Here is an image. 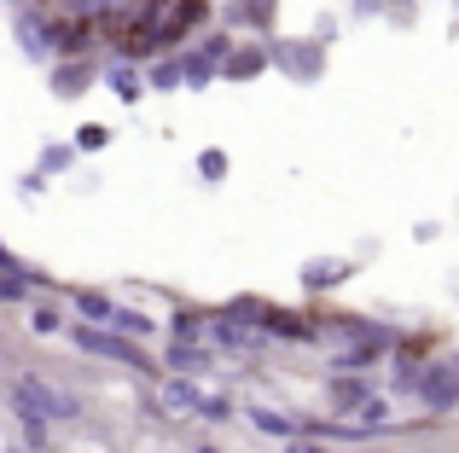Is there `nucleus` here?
Listing matches in <instances>:
<instances>
[{
	"label": "nucleus",
	"mask_w": 459,
	"mask_h": 453,
	"mask_svg": "<svg viewBox=\"0 0 459 453\" xmlns=\"http://www.w3.org/2000/svg\"><path fill=\"white\" fill-rule=\"evenodd\" d=\"M65 308H70L76 320H88V326H111L117 296L100 291V285H65Z\"/></svg>",
	"instance_id": "obj_14"
},
{
	"label": "nucleus",
	"mask_w": 459,
	"mask_h": 453,
	"mask_svg": "<svg viewBox=\"0 0 459 453\" xmlns=\"http://www.w3.org/2000/svg\"><path fill=\"white\" fill-rule=\"evenodd\" d=\"M70 163H76V146H70V140H65V146H41V158H35V175L47 181V175H65Z\"/></svg>",
	"instance_id": "obj_24"
},
{
	"label": "nucleus",
	"mask_w": 459,
	"mask_h": 453,
	"mask_svg": "<svg viewBox=\"0 0 459 453\" xmlns=\"http://www.w3.org/2000/svg\"><path fill=\"white\" fill-rule=\"evenodd\" d=\"M157 366L163 372H175V378H210L215 366H221V355L210 349V343H180V338H163V349H157Z\"/></svg>",
	"instance_id": "obj_6"
},
{
	"label": "nucleus",
	"mask_w": 459,
	"mask_h": 453,
	"mask_svg": "<svg viewBox=\"0 0 459 453\" xmlns=\"http://www.w3.org/2000/svg\"><path fill=\"white\" fill-rule=\"evenodd\" d=\"M111 331H117V338H134V343H157V338H163V320H157L152 308L117 303L111 308Z\"/></svg>",
	"instance_id": "obj_16"
},
{
	"label": "nucleus",
	"mask_w": 459,
	"mask_h": 453,
	"mask_svg": "<svg viewBox=\"0 0 459 453\" xmlns=\"http://www.w3.org/2000/svg\"><path fill=\"white\" fill-rule=\"evenodd\" d=\"M204 343H210L215 355H262V349H268V338H262L250 320L227 314V308H210V331H204Z\"/></svg>",
	"instance_id": "obj_4"
},
{
	"label": "nucleus",
	"mask_w": 459,
	"mask_h": 453,
	"mask_svg": "<svg viewBox=\"0 0 459 453\" xmlns=\"http://www.w3.org/2000/svg\"><path fill=\"white\" fill-rule=\"evenodd\" d=\"M186 81H180V58L175 53H163V58H152L146 64V93H180Z\"/></svg>",
	"instance_id": "obj_21"
},
{
	"label": "nucleus",
	"mask_w": 459,
	"mask_h": 453,
	"mask_svg": "<svg viewBox=\"0 0 459 453\" xmlns=\"http://www.w3.org/2000/svg\"><path fill=\"white\" fill-rule=\"evenodd\" d=\"M35 296H41V291H35L30 268H23V273H0V303H6V308H30Z\"/></svg>",
	"instance_id": "obj_22"
},
{
	"label": "nucleus",
	"mask_w": 459,
	"mask_h": 453,
	"mask_svg": "<svg viewBox=\"0 0 459 453\" xmlns=\"http://www.w3.org/2000/svg\"><path fill=\"white\" fill-rule=\"evenodd\" d=\"M268 58H273V70H285L291 81H320V70H325V41H291V35H268Z\"/></svg>",
	"instance_id": "obj_3"
},
{
	"label": "nucleus",
	"mask_w": 459,
	"mask_h": 453,
	"mask_svg": "<svg viewBox=\"0 0 459 453\" xmlns=\"http://www.w3.org/2000/svg\"><path fill=\"white\" fill-rule=\"evenodd\" d=\"M152 407H157V419H198V401H204V384L198 378H175V372H163V378H152Z\"/></svg>",
	"instance_id": "obj_5"
},
{
	"label": "nucleus",
	"mask_w": 459,
	"mask_h": 453,
	"mask_svg": "<svg viewBox=\"0 0 459 453\" xmlns=\"http://www.w3.org/2000/svg\"><path fill=\"white\" fill-rule=\"evenodd\" d=\"M280 0H221V23L238 35H273Z\"/></svg>",
	"instance_id": "obj_10"
},
{
	"label": "nucleus",
	"mask_w": 459,
	"mask_h": 453,
	"mask_svg": "<svg viewBox=\"0 0 459 453\" xmlns=\"http://www.w3.org/2000/svg\"><path fill=\"white\" fill-rule=\"evenodd\" d=\"M70 314H65V296H35L30 308H23V331L30 338H65Z\"/></svg>",
	"instance_id": "obj_15"
},
{
	"label": "nucleus",
	"mask_w": 459,
	"mask_h": 453,
	"mask_svg": "<svg viewBox=\"0 0 459 453\" xmlns=\"http://www.w3.org/2000/svg\"><path fill=\"white\" fill-rule=\"evenodd\" d=\"M198 419H204V424H227V419H238V401H233V396H210V389H204Z\"/></svg>",
	"instance_id": "obj_26"
},
{
	"label": "nucleus",
	"mask_w": 459,
	"mask_h": 453,
	"mask_svg": "<svg viewBox=\"0 0 459 453\" xmlns=\"http://www.w3.org/2000/svg\"><path fill=\"white\" fill-rule=\"evenodd\" d=\"M285 453H332V448L314 442V436H297V442H285Z\"/></svg>",
	"instance_id": "obj_27"
},
{
	"label": "nucleus",
	"mask_w": 459,
	"mask_h": 453,
	"mask_svg": "<svg viewBox=\"0 0 459 453\" xmlns=\"http://www.w3.org/2000/svg\"><path fill=\"white\" fill-rule=\"evenodd\" d=\"M6 413L18 424H47V431H58V424L88 419V401H82L70 384L47 378V372H12L6 378Z\"/></svg>",
	"instance_id": "obj_1"
},
{
	"label": "nucleus",
	"mask_w": 459,
	"mask_h": 453,
	"mask_svg": "<svg viewBox=\"0 0 459 453\" xmlns=\"http://www.w3.org/2000/svg\"><path fill=\"white\" fill-rule=\"evenodd\" d=\"M413 396H419V407H430V413H454L459 407V361H430Z\"/></svg>",
	"instance_id": "obj_7"
},
{
	"label": "nucleus",
	"mask_w": 459,
	"mask_h": 453,
	"mask_svg": "<svg viewBox=\"0 0 459 453\" xmlns=\"http://www.w3.org/2000/svg\"><path fill=\"white\" fill-rule=\"evenodd\" d=\"M100 81H105V88H111L123 105H140V99H146V64H128V58L100 53Z\"/></svg>",
	"instance_id": "obj_12"
},
{
	"label": "nucleus",
	"mask_w": 459,
	"mask_h": 453,
	"mask_svg": "<svg viewBox=\"0 0 459 453\" xmlns=\"http://www.w3.org/2000/svg\"><path fill=\"white\" fill-rule=\"evenodd\" d=\"M192 169H198V181H204V186H221V181H227V169H233V158H227L221 146H210V151H198V158H192Z\"/></svg>",
	"instance_id": "obj_23"
},
{
	"label": "nucleus",
	"mask_w": 459,
	"mask_h": 453,
	"mask_svg": "<svg viewBox=\"0 0 459 453\" xmlns=\"http://www.w3.org/2000/svg\"><path fill=\"white\" fill-rule=\"evenodd\" d=\"M47 88H53V99H82L88 88H100V58H53Z\"/></svg>",
	"instance_id": "obj_8"
},
{
	"label": "nucleus",
	"mask_w": 459,
	"mask_h": 453,
	"mask_svg": "<svg viewBox=\"0 0 459 453\" xmlns=\"http://www.w3.org/2000/svg\"><path fill=\"white\" fill-rule=\"evenodd\" d=\"M12 30H18V47L30 58H47V64H53V12H47V6H35V0L18 6V12H12Z\"/></svg>",
	"instance_id": "obj_9"
},
{
	"label": "nucleus",
	"mask_w": 459,
	"mask_h": 453,
	"mask_svg": "<svg viewBox=\"0 0 459 453\" xmlns=\"http://www.w3.org/2000/svg\"><path fill=\"white\" fill-rule=\"evenodd\" d=\"M355 12H360V18H372V12H384V0H355Z\"/></svg>",
	"instance_id": "obj_28"
},
{
	"label": "nucleus",
	"mask_w": 459,
	"mask_h": 453,
	"mask_svg": "<svg viewBox=\"0 0 459 453\" xmlns=\"http://www.w3.org/2000/svg\"><path fill=\"white\" fill-rule=\"evenodd\" d=\"M0 6H12V12H18V6H30V0H0Z\"/></svg>",
	"instance_id": "obj_30"
},
{
	"label": "nucleus",
	"mask_w": 459,
	"mask_h": 453,
	"mask_svg": "<svg viewBox=\"0 0 459 453\" xmlns=\"http://www.w3.org/2000/svg\"><path fill=\"white\" fill-rule=\"evenodd\" d=\"M430 453H442V448H430Z\"/></svg>",
	"instance_id": "obj_32"
},
{
	"label": "nucleus",
	"mask_w": 459,
	"mask_h": 453,
	"mask_svg": "<svg viewBox=\"0 0 459 453\" xmlns=\"http://www.w3.org/2000/svg\"><path fill=\"white\" fill-rule=\"evenodd\" d=\"M65 338H70V349H76L82 361H105V366H117V372H134V378H163V366H157L152 343L117 338L111 326H88V320H70Z\"/></svg>",
	"instance_id": "obj_2"
},
{
	"label": "nucleus",
	"mask_w": 459,
	"mask_h": 453,
	"mask_svg": "<svg viewBox=\"0 0 459 453\" xmlns=\"http://www.w3.org/2000/svg\"><path fill=\"white\" fill-rule=\"evenodd\" d=\"M372 396H378V389H372L367 372H325V401H332V413H343V419H355Z\"/></svg>",
	"instance_id": "obj_11"
},
{
	"label": "nucleus",
	"mask_w": 459,
	"mask_h": 453,
	"mask_svg": "<svg viewBox=\"0 0 459 453\" xmlns=\"http://www.w3.org/2000/svg\"><path fill=\"white\" fill-rule=\"evenodd\" d=\"M210 331V308H192V303H175V314L163 320V338H180V343H204Z\"/></svg>",
	"instance_id": "obj_20"
},
{
	"label": "nucleus",
	"mask_w": 459,
	"mask_h": 453,
	"mask_svg": "<svg viewBox=\"0 0 459 453\" xmlns=\"http://www.w3.org/2000/svg\"><path fill=\"white\" fill-rule=\"evenodd\" d=\"M192 453H221V448H215V442H198V448H192Z\"/></svg>",
	"instance_id": "obj_29"
},
{
	"label": "nucleus",
	"mask_w": 459,
	"mask_h": 453,
	"mask_svg": "<svg viewBox=\"0 0 459 453\" xmlns=\"http://www.w3.org/2000/svg\"><path fill=\"white\" fill-rule=\"evenodd\" d=\"M245 419L256 424L262 436H273V442H297V436H303V419H291V413H280V407H245Z\"/></svg>",
	"instance_id": "obj_19"
},
{
	"label": "nucleus",
	"mask_w": 459,
	"mask_h": 453,
	"mask_svg": "<svg viewBox=\"0 0 459 453\" xmlns=\"http://www.w3.org/2000/svg\"><path fill=\"white\" fill-rule=\"evenodd\" d=\"M349 273H355V268H349L343 256H314V261H303V291L308 296H325V291H337Z\"/></svg>",
	"instance_id": "obj_17"
},
{
	"label": "nucleus",
	"mask_w": 459,
	"mask_h": 453,
	"mask_svg": "<svg viewBox=\"0 0 459 453\" xmlns=\"http://www.w3.org/2000/svg\"><path fill=\"white\" fill-rule=\"evenodd\" d=\"M268 70H273L268 41H233V53H227V64H221V81H256V76H268Z\"/></svg>",
	"instance_id": "obj_13"
},
{
	"label": "nucleus",
	"mask_w": 459,
	"mask_h": 453,
	"mask_svg": "<svg viewBox=\"0 0 459 453\" xmlns=\"http://www.w3.org/2000/svg\"><path fill=\"white\" fill-rule=\"evenodd\" d=\"M0 349H6V326H0Z\"/></svg>",
	"instance_id": "obj_31"
},
{
	"label": "nucleus",
	"mask_w": 459,
	"mask_h": 453,
	"mask_svg": "<svg viewBox=\"0 0 459 453\" xmlns=\"http://www.w3.org/2000/svg\"><path fill=\"white\" fill-rule=\"evenodd\" d=\"M175 58H180V81H186L192 93H198V88H210V81H221V64H215V58L204 53L198 41H192V47H180Z\"/></svg>",
	"instance_id": "obj_18"
},
{
	"label": "nucleus",
	"mask_w": 459,
	"mask_h": 453,
	"mask_svg": "<svg viewBox=\"0 0 459 453\" xmlns=\"http://www.w3.org/2000/svg\"><path fill=\"white\" fill-rule=\"evenodd\" d=\"M70 146H76V158H93V151H105V146H111V128H105V123H82Z\"/></svg>",
	"instance_id": "obj_25"
}]
</instances>
